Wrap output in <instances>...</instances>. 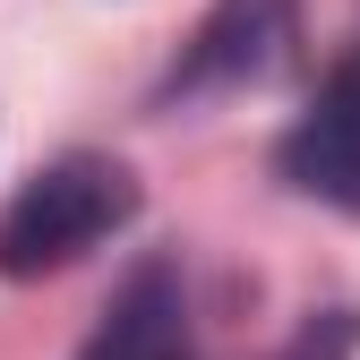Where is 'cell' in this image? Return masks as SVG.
Wrapping results in <instances>:
<instances>
[{
  "label": "cell",
  "instance_id": "obj_3",
  "mask_svg": "<svg viewBox=\"0 0 360 360\" xmlns=\"http://www.w3.org/2000/svg\"><path fill=\"white\" fill-rule=\"evenodd\" d=\"M292 52V0H214L189 60H180V95H206V86H257L275 77Z\"/></svg>",
  "mask_w": 360,
  "mask_h": 360
},
{
  "label": "cell",
  "instance_id": "obj_5",
  "mask_svg": "<svg viewBox=\"0 0 360 360\" xmlns=\"http://www.w3.org/2000/svg\"><path fill=\"white\" fill-rule=\"evenodd\" d=\"M352 343H360V318H352V309H318V318L292 335L283 360H352Z\"/></svg>",
  "mask_w": 360,
  "mask_h": 360
},
{
  "label": "cell",
  "instance_id": "obj_1",
  "mask_svg": "<svg viewBox=\"0 0 360 360\" xmlns=\"http://www.w3.org/2000/svg\"><path fill=\"white\" fill-rule=\"evenodd\" d=\"M138 214V180L112 155H60L52 172H34L0 214V275H60L86 249H103L120 223Z\"/></svg>",
  "mask_w": 360,
  "mask_h": 360
},
{
  "label": "cell",
  "instance_id": "obj_2",
  "mask_svg": "<svg viewBox=\"0 0 360 360\" xmlns=\"http://www.w3.org/2000/svg\"><path fill=\"white\" fill-rule=\"evenodd\" d=\"M283 180L300 198L326 206H360V52H343L326 69V86L309 95V112L283 138Z\"/></svg>",
  "mask_w": 360,
  "mask_h": 360
},
{
  "label": "cell",
  "instance_id": "obj_4",
  "mask_svg": "<svg viewBox=\"0 0 360 360\" xmlns=\"http://www.w3.org/2000/svg\"><path fill=\"white\" fill-rule=\"evenodd\" d=\"M77 360H189V300H180V275L172 266H138Z\"/></svg>",
  "mask_w": 360,
  "mask_h": 360
}]
</instances>
